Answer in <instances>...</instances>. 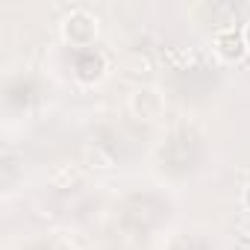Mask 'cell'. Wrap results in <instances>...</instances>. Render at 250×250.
<instances>
[{"instance_id":"2","label":"cell","mask_w":250,"mask_h":250,"mask_svg":"<svg viewBox=\"0 0 250 250\" xmlns=\"http://www.w3.org/2000/svg\"><path fill=\"white\" fill-rule=\"evenodd\" d=\"M215 50L224 56V59H241L244 56V50H247V44H244V33L241 30H235V27H227V30H221L218 36H215Z\"/></svg>"},{"instance_id":"4","label":"cell","mask_w":250,"mask_h":250,"mask_svg":"<svg viewBox=\"0 0 250 250\" xmlns=\"http://www.w3.org/2000/svg\"><path fill=\"white\" fill-rule=\"evenodd\" d=\"M241 33H244V44H247V50H250V21H247V27H244Z\"/></svg>"},{"instance_id":"1","label":"cell","mask_w":250,"mask_h":250,"mask_svg":"<svg viewBox=\"0 0 250 250\" xmlns=\"http://www.w3.org/2000/svg\"><path fill=\"white\" fill-rule=\"evenodd\" d=\"M62 33L71 44H80V47H88L97 36V18H91L85 9H74L65 24H62Z\"/></svg>"},{"instance_id":"3","label":"cell","mask_w":250,"mask_h":250,"mask_svg":"<svg viewBox=\"0 0 250 250\" xmlns=\"http://www.w3.org/2000/svg\"><path fill=\"white\" fill-rule=\"evenodd\" d=\"M130 106H133V112L142 115L145 121H156V118L162 115V97H159V91H153V88H139V91L133 94Z\"/></svg>"},{"instance_id":"5","label":"cell","mask_w":250,"mask_h":250,"mask_svg":"<svg viewBox=\"0 0 250 250\" xmlns=\"http://www.w3.org/2000/svg\"><path fill=\"white\" fill-rule=\"evenodd\" d=\"M244 200H247V206H250V188H247V194H244Z\"/></svg>"}]
</instances>
